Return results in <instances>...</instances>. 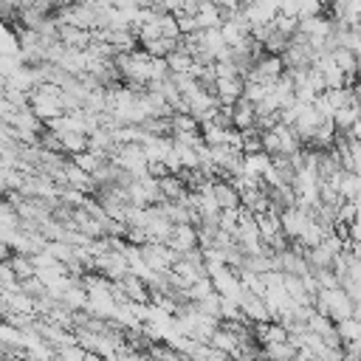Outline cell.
<instances>
[{"mask_svg": "<svg viewBox=\"0 0 361 361\" xmlns=\"http://www.w3.org/2000/svg\"><path fill=\"white\" fill-rule=\"evenodd\" d=\"M209 195H212V200L217 203L220 212L240 206V192H237V186L228 183V180H214V183L209 186Z\"/></svg>", "mask_w": 361, "mask_h": 361, "instance_id": "6da1fadb", "label": "cell"}, {"mask_svg": "<svg viewBox=\"0 0 361 361\" xmlns=\"http://www.w3.org/2000/svg\"><path fill=\"white\" fill-rule=\"evenodd\" d=\"M316 14H322V0H299V11H296L299 20L302 17H316Z\"/></svg>", "mask_w": 361, "mask_h": 361, "instance_id": "7a4b0ae2", "label": "cell"}]
</instances>
